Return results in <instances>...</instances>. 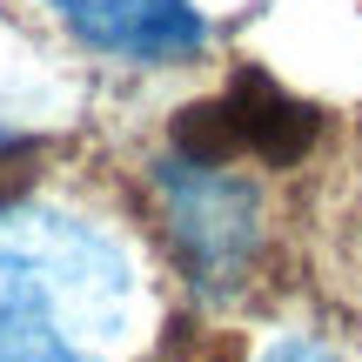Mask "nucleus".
<instances>
[{
    "instance_id": "nucleus-2",
    "label": "nucleus",
    "mask_w": 362,
    "mask_h": 362,
    "mask_svg": "<svg viewBox=\"0 0 362 362\" xmlns=\"http://www.w3.org/2000/svg\"><path fill=\"white\" fill-rule=\"evenodd\" d=\"M155 188L188 275L208 296H235L262 262V188L235 161H202L181 148L155 168Z\"/></svg>"
},
{
    "instance_id": "nucleus-4",
    "label": "nucleus",
    "mask_w": 362,
    "mask_h": 362,
    "mask_svg": "<svg viewBox=\"0 0 362 362\" xmlns=\"http://www.w3.org/2000/svg\"><path fill=\"white\" fill-rule=\"evenodd\" d=\"M255 362H342L329 342H309V336H282V342H269Z\"/></svg>"
},
{
    "instance_id": "nucleus-3",
    "label": "nucleus",
    "mask_w": 362,
    "mask_h": 362,
    "mask_svg": "<svg viewBox=\"0 0 362 362\" xmlns=\"http://www.w3.org/2000/svg\"><path fill=\"white\" fill-rule=\"evenodd\" d=\"M40 7L115 61H181L208 40L194 0H40Z\"/></svg>"
},
{
    "instance_id": "nucleus-1",
    "label": "nucleus",
    "mask_w": 362,
    "mask_h": 362,
    "mask_svg": "<svg viewBox=\"0 0 362 362\" xmlns=\"http://www.w3.org/2000/svg\"><path fill=\"white\" fill-rule=\"evenodd\" d=\"M134 269L107 228L61 208H0V362H121Z\"/></svg>"
}]
</instances>
